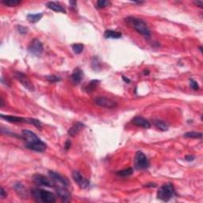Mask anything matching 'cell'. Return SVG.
<instances>
[{"mask_svg": "<svg viewBox=\"0 0 203 203\" xmlns=\"http://www.w3.org/2000/svg\"><path fill=\"white\" fill-rule=\"evenodd\" d=\"M46 7H48V9H50V10L55 11V12H60L66 14V10L64 8V7L60 5L59 2H48L46 3Z\"/></svg>", "mask_w": 203, "mask_h": 203, "instance_id": "17", "label": "cell"}, {"mask_svg": "<svg viewBox=\"0 0 203 203\" xmlns=\"http://www.w3.org/2000/svg\"><path fill=\"white\" fill-rule=\"evenodd\" d=\"M71 145H72L71 141H69V140H67V141L65 142V145H64V148H65V150H67H67H68L69 148H70Z\"/></svg>", "mask_w": 203, "mask_h": 203, "instance_id": "36", "label": "cell"}, {"mask_svg": "<svg viewBox=\"0 0 203 203\" xmlns=\"http://www.w3.org/2000/svg\"><path fill=\"white\" fill-rule=\"evenodd\" d=\"M33 181L35 184L38 186H47V187H55V183L51 178L45 177L41 174H35L33 176Z\"/></svg>", "mask_w": 203, "mask_h": 203, "instance_id": "6", "label": "cell"}, {"mask_svg": "<svg viewBox=\"0 0 203 203\" xmlns=\"http://www.w3.org/2000/svg\"><path fill=\"white\" fill-rule=\"evenodd\" d=\"M100 81L98 80V79H93V80L90 81L89 83L85 86L84 91H87V93H91L93 92L95 89H96L97 86L98 85Z\"/></svg>", "mask_w": 203, "mask_h": 203, "instance_id": "21", "label": "cell"}, {"mask_svg": "<svg viewBox=\"0 0 203 203\" xmlns=\"http://www.w3.org/2000/svg\"><path fill=\"white\" fill-rule=\"evenodd\" d=\"M183 136L186 138H200L202 137V133L201 132H195V131H191L187 133H184Z\"/></svg>", "mask_w": 203, "mask_h": 203, "instance_id": "23", "label": "cell"}, {"mask_svg": "<svg viewBox=\"0 0 203 203\" xmlns=\"http://www.w3.org/2000/svg\"><path fill=\"white\" fill-rule=\"evenodd\" d=\"M194 3H195V5H197L198 7H203V2H202V1H195V2H194Z\"/></svg>", "mask_w": 203, "mask_h": 203, "instance_id": "37", "label": "cell"}, {"mask_svg": "<svg viewBox=\"0 0 203 203\" xmlns=\"http://www.w3.org/2000/svg\"><path fill=\"white\" fill-rule=\"evenodd\" d=\"M199 49H200V52H202V47H200V48H199Z\"/></svg>", "mask_w": 203, "mask_h": 203, "instance_id": "43", "label": "cell"}, {"mask_svg": "<svg viewBox=\"0 0 203 203\" xmlns=\"http://www.w3.org/2000/svg\"><path fill=\"white\" fill-rule=\"evenodd\" d=\"M195 156L193 155H187L185 156V160H186V161H188V162L194 161V160H195Z\"/></svg>", "mask_w": 203, "mask_h": 203, "instance_id": "34", "label": "cell"}, {"mask_svg": "<svg viewBox=\"0 0 203 203\" xmlns=\"http://www.w3.org/2000/svg\"><path fill=\"white\" fill-rule=\"evenodd\" d=\"M125 21L129 26L133 28L140 34L143 35L144 37L147 38H149L151 37L149 29H148L146 23L142 19L135 17H127L125 19Z\"/></svg>", "mask_w": 203, "mask_h": 203, "instance_id": "2", "label": "cell"}, {"mask_svg": "<svg viewBox=\"0 0 203 203\" xmlns=\"http://www.w3.org/2000/svg\"><path fill=\"white\" fill-rule=\"evenodd\" d=\"M4 101H3V98H2V97H1V99H0V106L1 107H3L4 106Z\"/></svg>", "mask_w": 203, "mask_h": 203, "instance_id": "40", "label": "cell"}, {"mask_svg": "<svg viewBox=\"0 0 203 203\" xmlns=\"http://www.w3.org/2000/svg\"><path fill=\"white\" fill-rule=\"evenodd\" d=\"M72 50L73 52H75L76 54H80L81 52L83 51V48H84V46H83V44L81 43H76V44H73L72 45Z\"/></svg>", "mask_w": 203, "mask_h": 203, "instance_id": "25", "label": "cell"}, {"mask_svg": "<svg viewBox=\"0 0 203 203\" xmlns=\"http://www.w3.org/2000/svg\"><path fill=\"white\" fill-rule=\"evenodd\" d=\"M14 189L15 191V192L17 193L19 196L22 198H28V193L26 189L25 188V186H23L22 183L17 182L14 185Z\"/></svg>", "mask_w": 203, "mask_h": 203, "instance_id": "18", "label": "cell"}, {"mask_svg": "<svg viewBox=\"0 0 203 203\" xmlns=\"http://www.w3.org/2000/svg\"><path fill=\"white\" fill-rule=\"evenodd\" d=\"M1 133H2V134L9 135V136H14V137L21 138V139H22V136H18V135L16 134L15 133H13V132H11V131H9L8 129H4L3 127L1 128Z\"/></svg>", "mask_w": 203, "mask_h": 203, "instance_id": "27", "label": "cell"}, {"mask_svg": "<svg viewBox=\"0 0 203 203\" xmlns=\"http://www.w3.org/2000/svg\"><path fill=\"white\" fill-rule=\"evenodd\" d=\"M56 192L58 198L64 202H68L71 201V193L68 187L65 186H56Z\"/></svg>", "mask_w": 203, "mask_h": 203, "instance_id": "12", "label": "cell"}, {"mask_svg": "<svg viewBox=\"0 0 203 203\" xmlns=\"http://www.w3.org/2000/svg\"><path fill=\"white\" fill-rule=\"evenodd\" d=\"M110 4V1H106V0H99L97 2V7L98 9L104 8L106 7H108Z\"/></svg>", "mask_w": 203, "mask_h": 203, "instance_id": "30", "label": "cell"}, {"mask_svg": "<svg viewBox=\"0 0 203 203\" xmlns=\"http://www.w3.org/2000/svg\"><path fill=\"white\" fill-rule=\"evenodd\" d=\"M152 123H153L154 126L159 129L161 131H167L168 130L169 126L166 121L163 120H160V119H154L152 121Z\"/></svg>", "mask_w": 203, "mask_h": 203, "instance_id": "20", "label": "cell"}, {"mask_svg": "<svg viewBox=\"0 0 203 203\" xmlns=\"http://www.w3.org/2000/svg\"><path fill=\"white\" fill-rule=\"evenodd\" d=\"M46 79L48 81V82H51V83H57V82H59L60 81V78L59 76H47Z\"/></svg>", "mask_w": 203, "mask_h": 203, "instance_id": "31", "label": "cell"}, {"mask_svg": "<svg viewBox=\"0 0 203 203\" xmlns=\"http://www.w3.org/2000/svg\"><path fill=\"white\" fill-rule=\"evenodd\" d=\"M145 186H147V187H148V186H150V187H156V183H152V182H150V183H147V184L145 185Z\"/></svg>", "mask_w": 203, "mask_h": 203, "instance_id": "38", "label": "cell"}, {"mask_svg": "<svg viewBox=\"0 0 203 203\" xmlns=\"http://www.w3.org/2000/svg\"><path fill=\"white\" fill-rule=\"evenodd\" d=\"M133 124L138 127H142L145 129H149L151 127V123L149 122V121L141 116H136L133 119Z\"/></svg>", "mask_w": 203, "mask_h": 203, "instance_id": "14", "label": "cell"}, {"mask_svg": "<svg viewBox=\"0 0 203 203\" xmlns=\"http://www.w3.org/2000/svg\"><path fill=\"white\" fill-rule=\"evenodd\" d=\"M72 178L75 182H76V184L81 189H87L90 186V181L87 179L83 177L77 171H74L72 172Z\"/></svg>", "mask_w": 203, "mask_h": 203, "instance_id": "11", "label": "cell"}, {"mask_svg": "<svg viewBox=\"0 0 203 203\" xmlns=\"http://www.w3.org/2000/svg\"><path fill=\"white\" fill-rule=\"evenodd\" d=\"M29 124L33 125L35 127L37 128V129H42V122L40 121L39 120L37 119H34V118H29Z\"/></svg>", "mask_w": 203, "mask_h": 203, "instance_id": "28", "label": "cell"}, {"mask_svg": "<svg viewBox=\"0 0 203 203\" xmlns=\"http://www.w3.org/2000/svg\"><path fill=\"white\" fill-rule=\"evenodd\" d=\"M44 47L42 43L39 39L35 38L30 42L29 47H28V51H29L32 55L35 57H40L43 52Z\"/></svg>", "mask_w": 203, "mask_h": 203, "instance_id": "7", "label": "cell"}, {"mask_svg": "<svg viewBox=\"0 0 203 203\" xmlns=\"http://www.w3.org/2000/svg\"><path fill=\"white\" fill-rule=\"evenodd\" d=\"M16 29H17V32H18L19 33H21V34H26L28 31L27 28L24 27V26H21V25H18V26H17Z\"/></svg>", "mask_w": 203, "mask_h": 203, "instance_id": "33", "label": "cell"}, {"mask_svg": "<svg viewBox=\"0 0 203 203\" xmlns=\"http://www.w3.org/2000/svg\"><path fill=\"white\" fill-rule=\"evenodd\" d=\"M14 76L17 79V80H18L25 88H26V89L30 91H33L34 90L33 84L26 74H24L22 72H16Z\"/></svg>", "mask_w": 203, "mask_h": 203, "instance_id": "10", "label": "cell"}, {"mask_svg": "<svg viewBox=\"0 0 203 203\" xmlns=\"http://www.w3.org/2000/svg\"><path fill=\"white\" fill-rule=\"evenodd\" d=\"M1 118L4 119L8 122L12 123H29V118H24L22 117H17V116H11V115H4L1 114Z\"/></svg>", "mask_w": 203, "mask_h": 203, "instance_id": "13", "label": "cell"}, {"mask_svg": "<svg viewBox=\"0 0 203 203\" xmlns=\"http://www.w3.org/2000/svg\"><path fill=\"white\" fill-rule=\"evenodd\" d=\"M43 17V14L39 13V14H29L27 15V20L31 23H36L40 21L42 17Z\"/></svg>", "mask_w": 203, "mask_h": 203, "instance_id": "22", "label": "cell"}, {"mask_svg": "<svg viewBox=\"0 0 203 203\" xmlns=\"http://www.w3.org/2000/svg\"><path fill=\"white\" fill-rule=\"evenodd\" d=\"M31 195L35 201L38 202L44 203H52L55 202L57 200V196L53 193L50 191H45V190L35 188L31 191Z\"/></svg>", "mask_w": 203, "mask_h": 203, "instance_id": "3", "label": "cell"}, {"mask_svg": "<svg viewBox=\"0 0 203 203\" xmlns=\"http://www.w3.org/2000/svg\"><path fill=\"white\" fill-rule=\"evenodd\" d=\"M48 176L55 183V187L56 186H65V187L69 186L68 180L59 173L50 171H48Z\"/></svg>", "mask_w": 203, "mask_h": 203, "instance_id": "8", "label": "cell"}, {"mask_svg": "<svg viewBox=\"0 0 203 203\" xmlns=\"http://www.w3.org/2000/svg\"><path fill=\"white\" fill-rule=\"evenodd\" d=\"M83 76H84V74H83V71L79 67H76L73 71L72 74L71 76V79L74 84H79L81 83V81L83 80Z\"/></svg>", "mask_w": 203, "mask_h": 203, "instance_id": "15", "label": "cell"}, {"mask_svg": "<svg viewBox=\"0 0 203 203\" xmlns=\"http://www.w3.org/2000/svg\"><path fill=\"white\" fill-rule=\"evenodd\" d=\"M134 167L136 170H145L149 167V160L148 157L141 151L136 152L134 157Z\"/></svg>", "mask_w": 203, "mask_h": 203, "instance_id": "5", "label": "cell"}, {"mask_svg": "<svg viewBox=\"0 0 203 203\" xmlns=\"http://www.w3.org/2000/svg\"><path fill=\"white\" fill-rule=\"evenodd\" d=\"M95 103L101 107H105L108 109H113L117 106V103L114 100L105 97H97L95 98Z\"/></svg>", "mask_w": 203, "mask_h": 203, "instance_id": "9", "label": "cell"}, {"mask_svg": "<svg viewBox=\"0 0 203 203\" xmlns=\"http://www.w3.org/2000/svg\"><path fill=\"white\" fill-rule=\"evenodd\" d=\"M22 140L26 141V148L37 152H43L46 150L47 144L42 141L32 131L24 129L22 130Z\"/></svg>", "mask_w": 203, "mask_h": 203, "instance_id": "1", "label": "cell"}, {"mask_svg": "<svg viewBox=\"0 0 203 203\" xmlns=\"http://www.w3.org/2000/svg\"><path fill=\"white\" fill-rule=\"evenodd\" d=\"M92 67H93L94 70H99L100 67H101V64L99 63V61H98V58L95 57H93V59H92Z\"/></svg>", "mask_w": 203, "mask_h": 203, "instance_id": "29", "label": "cell"}, {"mask_svg": "<svg viewBox=\"0 0 203 203\" xmlns=\"http://www.w3.org/2000/svg\"><path fill=\"white\" fill-rule=\"evenodd\" d=\"M144 74H145V75H148V74H149V72H148V71H145V72H144Z\"/></svg>", "mask_w": 203, "mask_h": 203, "instance_id": "42", "label": "cell"}, {"mask_svg": "<svg viewBox=\"0 0 203 203\" xmlns=\"http://www.w3.org/2000/svg\"><path fill=\"white\" fill-rule=\"evenodd\" d=\"M83 127H84V125H83V123H81V122H79V121H78V122L75 123V124L73 125V126H72L70 129H69L67 133H68L69 136L74 137V136H76V135H77L78 133L80 132L81 129H83Z\"/></svg>", "mask_w": 203, "mask_h": 203, "instance_id": "16", "label": "cell"}, {"mask_svg": "<svg viewBox=\"0 0 203 203\" xmlns=\"http://www.w3.org/2000/svg\"><path fill=\"white\" fill-rule=\"evenodd\" d=\"M121 37H122L121 33L111 30V29L106 30L105 33H104V37L106 38V39H120Z\"/></svg>", "mask_w": 203, "mask_h": 203, "instance_id": "19", "label": "cell"}, {"mask_svg": "<svg viewBox=\"0 0 203 203\" xmlns=\"http://www.w3.org/2000/svg\"><path fill=\"white\" fill-rule=\"evenodd\" d=\"M122 79H124L125 82H126V83H130V79H128V78H126V76H122Z\"/></svg>", "mask_w": 203, "mask_h": 203, "instance_id": "41", "label": "cell"}, {"mask_svg": "<svg viewBox=\"0 0 203 203\" xmlns=\"http://www.w3.org/2000/svg\"><path fill=\"white\" fill-rule=\"evenodd\" d=\"M69 4H70V6L72 7H76V2H75V1H70V2H69Z\"/></svg>", "mask_w": 203, "mask_h": 203, "instance_id": "39", "label": "cell"}, {"mask_svg": "<svg viewBox=\"0 0 203 203\" xmlns=\"http://www.w3.org/2000/svg\"><path fill=\"white\" fill-rule=\"evenodd\" d=\"M175 195H176V190L172 183L163 185L159 188L157 191V198L164 201H168Z\"/></svg>", "mask_w": 203, "mask_h": 203, "instance_id": "4", "label": "cell"}, {"mask_svg": "<svg viewBox=\"0 0 203 203\" xmlns=\"http://www.w3.org/2000/svg\"><path fill=\"white\" fill-rule=\"evenodd\" d=\"M190 86H191V87L192 88L193 90H195V91H197V90L199 89V85H198V82L192 79H190Z\"/></svg>", "mask_w": 203, "mask_h": 203, "instance_id": "32", "label": "cell"}, {"mask_svg": "<svg viewBox=\"0 0 203 203\" xmlns=\"http://www.w3.org/2000/svg\"><path fill=\"white\" fill-rule=\"evenodd\" d=\"M133 173V169L129 167V168L124 169V170L118 171H117L116 174H117L118 176H121V177H127V176H131Z\"/></svg>", "mask_w": 203, "mask_h": 203, "instance_id": "24", "label": "cell"}, {"mask_svg": "<svg viewBox=\"0 0 203 203\" xmlns=\"http://www.w3.org/2000/svg\"><path fill=\"white\" fill-rule=\"evenodd\" d=\"M7 192L5 191V190H4L2 187L0 188V196H1V198H4L5 197H7Z\"/></svg>", "mask_w": 203, "mask_h": 203, "instance_id": "35", "label": "cell"}, {"mask_svg": "<svg viewBox=\"0 0 203 203\" xmlns=\"http://www.w3.org/2000/svg\"><path fill=\"white\" fill-rule=\"evenodd\" d=\"M2 3L8 7H16L21 3V1L19 0H3L2 1Z\"/></svg>", "mask_w": 203, "mask_h": 203, "instance_id": "26", "label": "cell"}]
</instances>
